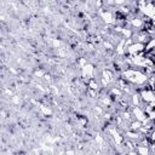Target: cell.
<instances>
[{"label": "cell", "instance_id": "cell-1", "mask_svg": "<svg viewBox=\"0 0 155 155\" xmlns=\"http://www.w3.org/2000/svg\"><path fill=\"white\" fill-rule=\"evenodd\" d=\"M80 69H81V76H82V79L86 81V85H87V81L94 76L96 67H94L92 63H88V62H87V63H86L84 67H81Z\"/></svg>", "mask_w": 155, "mask_h": 155}, {"label": "cell", "instance_id": "cell-2", "mask_svg": "<svg viewBox=\"0 0 155 155\" xmlns=\"http://www.w3.org/2000/svg\"><path fill=\"white\" fill-rule=\"evenodd\" d=\"M115 10L116 8H114V10L107 8L105 11H101V17H102L104 23H107V24H115V21H116L115 19Z\"/></svg>", "mask_w": 155, "mask_h": 155}, {"label": "cell", "instance_id": "cell-3", "mask_svg": "<svg viewBox=\"0 0 155 155\" xmlns=\"http://www.w3.org/2000/svg\"><path fill=\"white\" fill-rule=\"evenodd\" d=\"M131 111H132L133 117L137 119V120H139V121H142V122H144L148 119L144 109H142L140 107H131Z\"/></svg>", "mask_w": 155, "mask_h": 155}, {"label": "cell", "instance_id": "cell-4", "mask_svg": "<svg viewBox=\"0 0 155 155\" xmlns=\"http://www.w3.org/2000/svg\"><path fill=\"white\" fill-rule=\"evenodd\" d=\"M143 126V122L137 120V119H133L131 122H130V130H133V131H139V128Z\"/></svg>", "mask_w": 155, "mask_h": 155}, {"label": "cell", "instance_id": "cell-5", "mask_svg": "<svg viewBox=\"0 0 155 155\" xmlns=\"http://www.w3.org/2000/svg\"><path fill=\"white\" fill-rule=\"evenodd\" d=\"M136 150H137V154H142V155L150 154V149H149V147H145V145L136 144Z\"/></svg>", "mask_w": 155, "mask_h": 155}, {"label": "cell", "instance_id": "cell-6", "mask_svg": "<svg viewBox=\"0 0 155 155\" xmlns=\"http://www.w3.org/2000/svg\"><path fill=\"white\" fill-rule=\"evenodd\" d=\"M35 74H36L38 76H42V75H44V73H42V71H36Z\"/></svg>", "mask_w": 155, "mask_h": 155}]
</instances>
